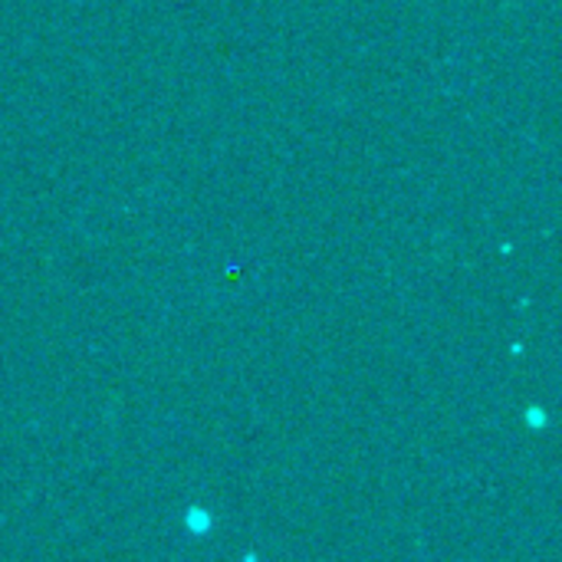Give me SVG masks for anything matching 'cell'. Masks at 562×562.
<instances>
[{
  "label": "cell",
  "instance_id": "obj_1",
  "mask_svg": "<svg viewBox=\"0 0 562 562\" xmlns=\"http://www.w3.org/2000/svg\"><path fill=\"white\" fill-rule=\"evenodd\" d=\"M184 527H188L194 537H204V533L211 530V514H207V510H201V507H191V510H188V517H184Z\"/></svg>",
  "mask_w": 562,
  "mask_h": 562
}]
</instances>
